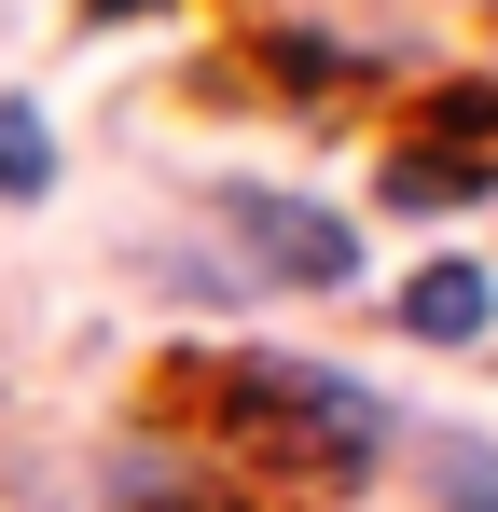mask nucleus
Returning a JSON list of instances; mask_svg holds the SVG:
<instances>
[{
    "instance_id": "nucleus-3",
    "label": "nucleus",
    "mask_w": 498,
    "mask_h": 512,
    "mask_svg": "<svg viewBox=\"0 0 498 512\" xmlns=\"http://www.w3.org/2000/svg\"><path fill=\"white\" fill-rule=\"evenodd\" d=\"M42 180H56V125H42V111H28V97H0V194H14V208H28V194H42Z\"/></svg>"
},
{
    "instance_id": "nucleus-2",
    "label": "nucleus",
    "mask_w": 498,
    "mask_h": 512,
    "mask_svg": "<svg viewBox=\"0 0 498 512\" xmlns=\"http://www.w3.org/2000/svg\"><path fill=\"white\" fill-rule=\"evenodd\" d=\"M402 333L415 346H485L498 333V277L485 263H429V277L402 291Z\"/></svg>"
},
{
    "instance_id": "nucleus-1",
    "label": "nucleus",
    "mask_w": 498,
    "mask_h": 512,
    "mask_svg": "<svg viewBox=\"0 0 498 512\" xmlns=\"http://www.w3.org/2000/svg\"><path fill=\"white\" fill-rule=\"evenodd\" d=\"M208 208H222V236H236V250L263 263L277 291H346V277H360V222H346V208H305V194H263V180H222Z\"/></svg>"
},
{
    "instance_id": "nucleus-4",
    "label": "nucleus",
    "mask_w": 498,
    "mask_h": 512,
    "mask_svg": "<svg viewBox=\"0 0 498 512\" xmlns=\"http://www.w3.org/2000/svg\"><path fill=\"white\" fill-rule=\"evenodd\" d=\"M443 512H498V443L485 429H443Z\"/></svg>"
},
{
    "instance_id": "nucleus-5",
    "label": "nucleus",
    "mask_w": 498,
    "mask_h": 512,
    "mask_svg": "<svg viewBox=\"0 0 498 512\" xmlns=\"http://www.w3.org/2000/svg\"><path fill=\"white\" fill-rule=\"evenodd\" d=\"M83 14H153V0H83Z\"/></svg>"
}]
</instances>
